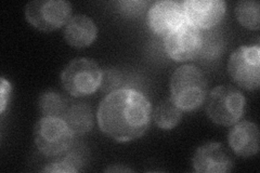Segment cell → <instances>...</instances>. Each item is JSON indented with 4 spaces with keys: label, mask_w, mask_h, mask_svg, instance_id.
I'll list each match as a JSON object with an SVG mask.
<instances>
[{
    "label": "cell",
    "mask_w": 260,
    "mask_h": 173,
    "mask_svg": "<svg viewBox=\"0 0 260 173\" xmlns=\"http://www.w3.org/2000/svg\"><path fill=\"white\" fill-rule=\"evenodd\" d=\"M152 106L143 93L135 89H118L101 101L96 113L102 132L116 142L141 137L150 126Z\"/></svg>",
    "instance_id": "obj_1"
},
{
    "label": "cell",
    "mask_w": 260,
    "mask_h": 173,
    "mask_svg": "<svg viewBox=\"0 0 260 173\" xmlns=\"http://www.w3.org/2000/svg\"><path fill=\"white\" fill-rule=\"evenodd\" d=\"M172 101L181 111H194L204 102L207 93L206 77L194 65H183L170 80Z\"/></svg>",
    "instance_id": "obj_2"
},
{
    "label": "cell",
    "mask_w": 260,
    "mask_h": 173,
    "mask_svg": "<svg viewBox=\"0 0 260 173\" xmlns=\"http://www.w3.org/2000/svg\"><path fill=\"white\" fill-rule=\"evenodd\" d=\"M103 73L98 63L87 57L71 61L61 74L64 89L74 96L92 94L101 87Z\"/></svg>",
    "instance_id": "obj_3"
},
{
    "label": "cell",
    "mask_w": 260,
    "mask_h": 173,
    "mask_svg": "<svg viewBox=\"0 0 260 173\" xmlns=\"http://www.w3.org/2000/svg\"><path fill=\"white\" fill-rule=\"evenodd\" d=\"M246 100L240 90L231 86H218L209 93L206 111L217 125L232 126L245 112Z\"/></svg>",
    "instance_id": "obj_4"
},
{
    "label": "cell",
    "mask_w": 260,
    "mask_h": 173,
    "mask_svg": "<svg viewBox=\"0 0 260 173\" xmlns=\"http://www.w3.org/2000/svg\"><path fill=\"white\" fill-rule=\"evenodd\" d=\"M73 132L61 117L44 116L34 130L35 144L47 157H56L68 152L73 143Z\"/></svg>",
    "instance_id": "obj_5"
},
{
    "label": "cell",
    "mask_w": 260,
    "mask_h": 173,
    "mask_svg": "<svg viewBox=\"0 0 260 173\" xmlns=\"http://www.w3.org/2000/svg\"><path fill=\"white\" fill-rule=\"evenodd\" d=\"M71 15L72 5L65 0H34L25 8V18L30 25L47 32L67 25Z\"/></svg>",
    "instance_id": "obj_6"
},
{
    "label": "cell",
    "mask_w": 260,
    "mask_h": 173,
    "mask_svg": "<svg viewBox=\"0 0 260 173\" xmlns=\"http://www.w3.org/2000/svg\"><path fill=\"white\" fill-rule=\"evenodd\" d=\"M228 72L240 87L246 90H257L260 87L259 46L238 48L228 62Z\"/></svg>",
    "instance_id": "obj_7"
},
{
    "label": "cell",
    "mask_w": 260,
    "mask_h": 173,
    "mask_svg": "<svg viewBox=\"0 0 260 173\" xmlns=\"http://www.w3.org/2000/svg\"><path fill=\"white\" fill-rule=\"evenodd\" d=\"M203 37L199 28L184 22L165 37L167 54L177 62L194 59L202 52Z\"/></svg>",
    "instance_id": "obj_8"
},
{
    "label": "cell",
    "mask_w": 260,
    "mask_h": 173,
    "mask_svg": "<svg viewBox=\"0 0 260 173\" xmlns=\"http://www.w3.org/2000/svg\"><path fill=\"white\" fill-rule=\"evenodd\" d=\"M185 22L197 28H210L220 22L226 5L222 0H188L182 4Z\"/></svg>",
    "instance_id": "obj_9"
},
{
    "label": "cell",
    "mask_w": 260,
    "mask_h": 173,
    "mask_svg": "<svg viewBox=\"0 0 260 173\" xmlns=\"http://www.w3.org/2000/svg\"><path fill=\"white\" fill-rule=\"evenodd\" d=\"M184 22L182 4L170 0H161L153 4L148 13L149 26L157 35H168Z\"/></svg>",
    "instance_id": "obj_10"
},
{
    "label": "cell",
    "mask_w": 260,
    "mask_h": 173,
    "mask_svg": "<svg viewBox=\"0 0 260 173\" xmlns=\"http://www.w3.org/2000/svg\"><path fill=\"white\" fill-rule=\"evenodd\" d=\"M193 168L200 173H224L233 169V159L220 143H206L199 147L192 159Z\"/></svg>",
    "instance_id": "obj_11"
},
{
    "label": "cell",
    "mask_w": 260,
    "mask_h": 173,
    "mask_svg": "<svg viewBox=\"0 0 260 173\" xmlns=\"http://www.w3.org/2000/svg\"><path fill=\"white\" fill-rule=\"evenodd\" d=\"M231 150L244 158L251 157L259 151V130L256 123L242 121L235 125L228 135Z\"/></svg>",
    "instance_id": "obj_12"
},
{
    "label": "cell",
    "mask_w": 260,
    "mask_h": 173,
    "mask_svg": "<svg viewBox=\"0 0 260 173\" xmlns=\"http://www.w3.org/2000/svg\"><path fill=\"white\" fill-rule=\"evenodd\" d=\"M98 36L95 23L84 14L72 16L64 29V37L68 44L75 48L89 47Z\"/></svg>",
    "instance_id": "obj_13"
},
{
    "label": "cell",
    "mask_w": 260,
    "mask_h": 173,
    "mask_svg": "<svg viewBox=\"0 0 260 173\" xmlns=\"http://www.w3.org/2000/svg\"><path fill=\"white\" fill-rule=\"evenodd\" d=\"M63 119L68 123L74 135H83L89 132L93 126L91 107L84 103L71 106L65 113Z\"/></svg>",
    "instance_id": "obj_14"
},
{
    "label": "cell",
    "mask_w": 260,
    "mask_h": 173,
    "mask_svg": "<svg viewBox=\"0 0 260 173\" xmlns=\"http://www.w3.org/2000/svg\"><path fill=\"white\" fill-rule=\"evenodd\" d=\"M180 119L181 110L172 101V98L161 101L154 112V121L162 130L174 129Z\"/></svg>",
    "instance_id": "obj_15"
},
{
    "label": "cell",
    "mask_w": 260,
    "mask_h": 173,
    "mask_svg": "<svg viewBox=\"0 0 260 173\" xmlns=\"http://www.w3.org/2000/svg\"><path fill=\"white\" fill-rule=\"evenodd\" d=\"M260 4L254 0H243L235 7V15L241 25L251 30L260 27Z\"/></svg>",
    "instance_id": "obj_16"
},
{
    "label": "cell",
    "mask_w": 260,
    "mask_h": 173,
    "mask_svg": "<svg viewBox=\"0 0 260 173\" xmlns=\"http://www.w3.org/2000/svg\"><path fill=\"white\" fill-rule=\"evenodd\" d=\"M39 110L44 116L63 118L68 111V103L61 94L48 91L39 97Z\"/></svg>",
    "instance_id": "obj_17"
},
{
    "label": "cell",
    "mask_w": 260,
    "mask_h": 173,
    "mask_svg": "<svg viewBox=\"0 0 260 173\" xmlns=\"http://www.w3.org/2000/svg\"><path fill=\"white\" fill-rule=\"evenodd\" d=\"M148 5H149L148 2H142V0H139V2H119L118 3L120 12L126 16L140 15Z\"/></svg>",
    "instance_id": "obj_18"
},
{
    "label": "cell",
    "mask_w": 260,
    "mask_h": 173,
    "mask_svg": "<svg viewBox=\"0 0 260 173\" xmlns=\"http://www.w3.org/2000/svg\"><path fill=\"white\" fill-rule=\"evenodd\" d=\"M43 171L44 172H73V173L77 172V170L64 158L62 160L49 163L47 167L43 169Z\"/></svg>",
    "instance_id": "obj_19"
},
{
    "label": "cell",
    "mask_w": 260,
    "mask_h": 173,
    "mask_svg": "<svg viewBox=\"0 0 260 173\" xmlns=\"http://www.w3.org/2000/svg\"><path fill=\"white\" fill-rule=\"evenodd\" d=\"M11 93V84L5 77H2V86H0V111L5 112L6 107L9 102Z\"/></svg>",
    "instance_id": "obj_20"
}]
</instances>
